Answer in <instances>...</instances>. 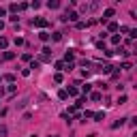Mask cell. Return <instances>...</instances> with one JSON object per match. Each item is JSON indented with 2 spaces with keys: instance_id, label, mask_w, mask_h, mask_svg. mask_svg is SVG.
I'll return each instance as SVG.
<instances>
[{
  "instance_id": "6da1fadb",
  "label": "cell",
  "mask_w": 137,
  "mask_h": 137,
  "mask_svg": "<svg viewBox=\"0 0 137 137\" xmlns=\"http://www.w3.org/2000/svg\"><path fill=\"white\" fill-rule=\"evenodd\" d=\"M64 19H71V21H75V19H77V13H68V15L64 17Z\"/></svg>"
},
{
  "instance_id": "7a4b0ae2",
  "label": "cell",
  "mask_w": 137,
  "mask_h": 137,
  "mask_svg": "<svg viewBox=\"0 0 137 137\" xmlns=\"http://www.w3.org/2000/svg\"><path fill=\"white\" fill-rule=\"evenodd\" d=\"M103 118H105V114H101V111H99V114H94V120H96V122L103 120Z\"/></svg>"
},
{
  "instance_id": "3957f363",
  "label": "cell",
  "mask_w": 137,
  "mask_h": 137,
  "mask_svg": "<svg viewBox=\"0 0 137 137\" xmlns=\"http://www.w3.org/2000/svg\"><path fill=\"white\" fill-rule=\"evenodd\" d=\"M111 15H114V9H107V11H105V17H103V19H107V17H111Z\"/></svg>"
},
{
  "instance_id": "277c9868",
  "label": "cell",
  "mask_w": 137,
  "mask_h": 137,
  "mask_svg": "<svg viewBox=\"0 0 137 137\" xmlns=\"http://www.w3.org/2000/svg\"><path fill=\"white\" fill-rule=\"evenodd\" d=\"M37 26L43 28V26H47V21H45V19H37Z\"/></svg>"
}]
</instances>
